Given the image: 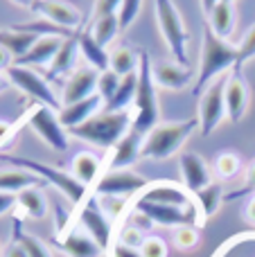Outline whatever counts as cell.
Returning <instances> with one entry per match:
<instances>
[{
	"instance_id": "cell-1",
	"label": "cell",
	"mask_w": 255,
	"mask_h": 257,
	"mask_svg": "<svg viewBox=\"0 0 255 257\" xmlns=\"http://www.w3.org/2000/svg\"><path fill=\"white\" fill-rule=\"evenodd\" d=\"M134 126L131 111H99L88 122L70 128V136L99 149H113Z\"/></svg>"
},
{
	"instance_id": "cell-2",
	"label": "cell",
	"mask_w": 255,
	"mask_h": 257,
	"mask_svg": "<svg viewBox=\"0 0 255 257\" xmlns=\"http://www.w3.org/2000/svg\"><path fill=\"white\" fill-rule=\"evenodd\" d=\"M237 68V45H230L228 41L219 39L210 27L203 30V45H201V63L199 75L194 81V95L203 93L215 79L224 77L226 70Z\"/></svg>"
},
{
	"instance_id": "cell-3",
	"label": "cell",
	"mask_w": 255,
	"mask_h": 257,
	"mask_svg": "<svg viewBox=\"0 0 255 257\" xmlns=\"http://www.w3.org/2000/svg\"><path fill=\"white\" fill-rule=\"evenodd\" d=\"M199 128V117L181 122H158L152 131L145 136L143 158L147 160H167L188 142V138Z\"/></svg>"
},
{
	"instance_id": "cell-4",
	"label": "cell",
	"mask_w": 255,
	"mask_h": 257,
	"mask_svg": "<svg viewBox=\"0 0 255 257\" xmlns=\"http://www.w3.org/2000/svg\"><path fill=\"white\" fill-rule=\"evenodd\" d=\"M154 63L147 52H140V66H138V90L134 99V128L143 136H147L154 126L158 124L161 108H158V95H156V81L152 72Z\"/></svg>"
},
{
	"instance_id": "cell-5",
	"label": "cell",
	"mask_w": 255,
	"mask_h": 257,
	"mask_svg": "<svg viewBox=\"0 0 255 257\" xmlns=\"http://www.w3.org/2000/svg\"><path fill=\"white\" fill-rule=\"evenodd\" d=\"M0 160L14 165V167H18V169H25V172L39 176L43 183L57 187L72 205L84 203L86 194H88V187L81 185L70 172H63V169H59V167H52V165L39 163V160H32V158H23V156H9V154H0Z\"/></svg>"
},
{
	"instance_id": "cell-6",
	"label": "cell",
	"mask_w": 255,
	"mask_h": 257,
	"mask_svg": "<svg viewBox=\"0 0 255 257\" xmlns=\"http://www.w3.org/2000/svg\"><path fill=\"white\" fill-rule=\"evenodd\" d=\"M154 12H156L158 27L172 57L176 59V63L188 66V32L174 0H154Z\"/></svg>"
},
{
	"instance_id": "cell-7",
	"label": "cell",
	"mask_w": 255,
	"mask_h": 257,
	"mask_svg": "<svg viewBox=\"0 0 255 257\" xmlns=\"http://www.w3.org/2000/svg\"><path fill=\"white\" fill-rule=\"evenodd\" d=\"M134 212L143 214L152 226L163 228H181V226H197L201 221L197 203L194 205H163V203H149V201H134Z\"/></svg>"
},
{
	"instance_id": "cell-8",
	"label": "cell",
	"mask_w": 255,
	"mask_h": 257,
	"mask_svg": "<svg viewBox=\"0 0 255 257\" xmlns=\"http://www.w3.org/2000/svg\"><path fill=\"white\" fill-rule=\"evenodd\" d=\"M7 75V79L12 81L14 86H16L18 90H23V93L27 95V97H32L36 104H41V106H48L52 108V111H61V99L54 95L52 86L48 84V79L45 77H41L36 70H32V68H25V66H9V70L5 72Z\"/></svg>"
},
{
	"instance_id": "cell-9",
	"label": "cell",
	"mask_w": 255,
	"mask_h": 257,
	"mask_svg": "<svg viewBox=\"0 0 255 257\" xmlns=\"http://www.w3.org/2000/svg\"><path fill=\"white\" fill-rule=\"evenodd\" d=\"M27 126L54 151H68V147H70V133L63 128L59 113L52 108L34 104L27 113Z\"/></svg>"
},
{
	"instance_id": "cell-10",
	"label": "cell",
	"mask_w": 255,
	"mask_h": 257,
	"mask_svg": "<svg viewBox=\"0 0 255 257\" xmlns=\"http://www.w3.org/2000/svg\"><path fill=\"white\" fill-rule=\"evenodd\" d=\"M149 183L145 176L131 169H108L99 176V181L93 185L95 196H120V199H131L138 196L143 190H147Z\"/></svg>"
},
{
	"instance_id": "cell-11",
	"label": "cell",
	"mask_w": 255,
	"mask_h": 257,
	"mask_svg": "<svg viewBox=\"0 0 255 257\" xmlns=\"http://www.w3.org/2000/svg\"><path fill=\"white\" fill-rule=\"evenodd\" d=\"M226 77L215 79L199 97V131L201 136H210L226 117Z\"/></svg>"
},
{
	"instance_id": "cell-12",
	"label": "cell",
	"mask_w": 255,
	"mask_h": 257,
	"mask_svg": "<svg viewBox=\"0 0 255 257\" xmlns=\"http://www.w3.org/2000/svg\"><path fill=\"white\" fill-rule=\"evenodd\" d=\"M79 226L88 237H93L97 241V246L108 253V248L113 246V221L106 217V212L102 210L97 196H90V201H86L79 210Z\"/></svg>"
},
{
	"instance_id": "cell-13",
	"label": "cell",
	"mask_w": 255,
	"mask_h": 257,
	"mask_svg": "<svg viewBox=\"0 0 255 257\" xmlns=\"http://www.w3.org/2000/svg\"><path fill=\"white\" fill-rule=\"evenodd\" d=\"M32 12L43 16L52 25L63 27V30H72V32L79 30V23H81L79 9L75 5L66 3V0H36Z\"/></svg>"
},
{
	"instance_id": "cell-14",
	"label": "cell",
	"mask_w": 255,
	"mask_h": 257,
	"mask_svg": "<svg viewBox=\"0 0 255 257\" xmlns=\"http://www.w3.org/2000/svg\"><path fill=\"white\" fill-rule=\"evenodd\" d=\"M136 199L140 201H149V203H163V205H194V194H190L183 185L179 183H172V181H156V183H149L147 190H143Z\"/></svg>"
},
{
	"instance_id": "cell-15",
	"label": "cell",
	"mask_w": 255,
	"mask_h": 257,
	"mask_svg": "<svg viewBox=\"0 0 255 257\" xmlns=\"http://www.w3.org/2000/svg\"><path fill=\"white\" fill-rule=\"evenodd\" d=\"M97 81H99V72L90 66L77 68L70 77L63 84V93H61V104L68 106V104L81 102V99L90 97V95L97 93Z\"/></svg>"
},
{
	"instance_id": "cell-16",
	"label": "cell",
	"mask_w": 255,
	"mask_h": 257,
	"mask_svg": "<svg viewBox=\"0 0 255 257\" xmlns=\"http://www.w3.org/2000/svg\"><path fill=\"white\" fill-rule=\"evenodd\" d=\"M179 169H181V176H183V187L190 194H197L199 190H203L206 185L212 183V172L208 167V163L199 154H194V151L181 154Z\"/></svg>"
},
{
	"instance_id": "cell-17",
	"label": "cell",
	"mask_w": 255,
	"mask_h": 257,
	"mask_svg": "<svg viewBox=\"0 0 255 257\" xmlns=\"http://www.w3.org/2000/svg\"><path fill=\"white\" fill-rule=\"evenodd\" d=\"M224 97H226V117L230 122H239L248 108V86L244 81L242 72L235 70V68L226 75Z\"/></svg>"
},
{
	"instance_id": "cell-18",
	"label": "cell",
	"mask_w": 255,
	"mask_h": 257,
	"mask_svg": "<svg viewBox=\"0 0 255 257\" xmlns=\"http://www.w3.org/2000/svg\"><path fill=\"white\" fill-rule=\"evenodd\" d=\"M143 142L145 136L131 126V131L111 149L113 154L108 158V169H131V165L143 158Z\"/></svg>"
},
{
	"instance_id": "cell-19",
	"label": "cell",
	"mask_w": 255,
	"mask_h": 257,
	"mask_svg": "<svg viewBox=\"0 0 255 257\" xmlns=\"http://www.w3.org/2000/svg\"><path fill=\"white\" fill-rule=\"evenodd\" d=\"M102 106H104V99L95 93V95H90V97L81 99V102L61 106V111H59V120H61V124H63L66 131H70V128L88 122L93 115H97V113L102 111Z\"/></svg>"
},
{
	"instance_id": "cell-20",
	"label": "cell",
	"mask_w": 255,
	"mask_h": 257,
	"mask_svg": "<svg viewBox=\"0 0 255 257\" xmlns=\"http://www.w3.org/2000/svg\"><path fill=\"white\" fill-rule=\"evenodd\" d=\"M152 72H154L156 86L167 88V90H183L192 84V72H190V68L181 66V63H176V61L154 63Z\"/></svg>"
},
{
	"instance_id": "cell-21",
	"label": "cell",
	"mask_w": 255,
	"mask_h": 257,
	"mask_svg": "<svg viewBox=\"0 0 255 257\" xmlns=\"http://www.w3.org/2000/svg\"><path fill=\"white\" fill-rule=\"evenodd\" d=\"M79 30L72 36L63 39V45L59 48L57 57L48 66V79H59V77H70L77 70V57H79Z\"/></svg>"
},
{
	"instance_id": "cell-22",
	"label": "cell",
	"mask_w": 255,
	"mask_h": 257,
	"mask_svg": "<svg viewBox=\"0 0 255 257\" xmlns=\"http://www.w3.org/2000/svg\"><path fill=\"white\" fill-rule=\"evenodd\" d=\"M63 45V36H54V34H45V36H39L36 43L30 48V52L25 57L16 59V66H25V68H32V66H50L52 59L57 57L59 48Z\"/></svg>"
},
{
	"instance_id": "cell-23",
	"label": "cell",
	"mask_w": 255,
	"mask_h": 257,
	"mask_svg": "<svg viewBox=\"0 0 255 257\" xmlns=\"http://www.w3.org/2000/svg\"><path fill=\"white\" fill-rule=\"evenodd\" d=\"M59 248L68 257H99L104 253L93 237H88L84 230H68L59 239Z\"/></svg>"
},
{
	"instance_id": "cell-24",
	"label": "cell",
	"mask_w": 255,
	"mask_h": 257,
	"mask_svg": "<svg viewBox=\"0 0 255 257\" xmlns=\"http://www.w3.org/2000/svg\"><path fill=\"white\" fill-rule=\"evenodd\" d=\"M235 25H237V14H235V5L233 3H219L212 7V12L208 14V27L215 32L219 39L228 41L235 32Z\"/></svg>"
},
{
	"instance_id": "cell-25",
	"label": "cell",
	"mask_w": 255,
	"mask_h": 257,
	"mask_svg": "<svg viewBox=\"0 0 255 257\" xmlns=\"http://www.w3.org/2000/svg\"><path fill=\"white\" fill-rule=\"evenodd\" d=\"M102 160L97 158L95 154L90 151H79V154L72 158V165H70V174L81 183V185L90 187L99 181L102 176Z\"/></svg>"
},
{
	"instance_id": "cell-26",
	"label": "cell",
	"mask_w": 255,
	"mask_h": 257,
	"mask_svg": "<svg viewBox=\"0 0 255 257\" xmlns=\"http://www.w3.org/2000/svg\"><path fill=\"white\" fill-rule=\"evenodd\" d=\"M79 52H81V57L88 61V66L95 68L97 72L111 70V54L106 52V48H102V45L93 39L90 30L79 32Z\"/></svg>"
},
{
	"instance_id": "cell-27",
	"label": "cell",
	"mask_w": 255,
	"mask_h": 257,
	"mask_svg": "<svg viewBox=\"0 0 255 257\" xmlns=\"http://www.w3.org/2000/svg\"><path fill=\"white\" fill-rule=\"evenodd\" d=\"M43 181L34 174L25 172V169H3L0 172V192H7V194H21L27 187H41Z\"/></svg>"
},
{
	"instance_id": "cell-28",
	"label": "cell",
	"mask_w": 255,
	"mask_h": 257,
	"mask_svg": "<svg viewBox=\"0 0 255 257\" xmlns=\"http://www.w3.org/2000/svg\"><path fill=\"white\" fill-rule=\"evenodd\" d=\"M194 201H197V208H199V214H201V221L210 219L217 210L221 208V203L226 201L224 196V185L217 181H212L210 185H206L203 190H199L194 194Z\"/></svg>"
},
{
	"instance_id": "cell-29",
	"label": "cell",
	"mask_w": 255,
	"mask_h": 257,
	"mask_svg": "<svg viewBox=\"0 0 255 257\" xmlns=\"http://www.w3.org/2000/svg\"><path fill=\"white\" fill-rule=\"evenodd\" d=\"M39 36L36 34H30V32H18L14 27L9 30H0V48H5L9 54L14 57V61L21 57H25L30 52V48L36 43Z\"/></svg>"
},
{
	"instance_id": "cell-30",
	"label": "cell",
	"mask_w": 255,
	"mask_h": 257,
	"mask_svg": "<svg viewBox=\"0 0 255 257\" xmlns=\"http://www.w3.org/2000/svg\"><path fill=\"white\" fill-rule=\"evenodd\" d=\"M136 90H138V72L122 77L113 99L104 104V111H129V106L136 99Z\"/></svg>"
},
{
	"instance_id": "cell-31",
	"label": "cell",
	"mask_w": 255,
	"mask_h": 257,
	"mask_svg": "<svg viewBox=\"0 0 255 257\" xmlns=\"http://www.w3.org/2000/svg\"><path fill=\"white\" fill-rule=\"evenodd\" d=\"M16 205L30 219H43L48 214V201L39 187H27L21 194H16Z\"/></svg>"
},
{
	"instance_id": "cell-32",
	"label": "cell",
	"mask_w": 255,
	"mask_h": 257,
	"mask_svg": "<svg viewBox=\"0 0 255 257\" xmlns=\"http://www.w3.org/2000/svg\"><path fill=\"white\" fill-rule=\"evenodd\" d=\"M138 66H140V52H136L129 45H122V48L111 52V70L115 75L126 77L131 72H138Z\"/></svg>"
},
{
	"instance_id": "cell-33",
	"label": "cell",
	"mask_w": 255,
	"mask_h": 257,
	"mask_svg": "<svg viewBox=\"0 0 255 257\" xmlns=\"http://www.w3.org/2000/svg\"><path fill=\"white\" fill-rule=\"evenodd\" d=\"M88 30H90V34H93V39L97 41L102 48H106V45H111L113 41H115L117 32H120V18H117V14L104 16V18H99V21L90 23Z\"/></svg>"
},
{
	"instance_id": "cell-34",
	"label": "cell",
	"mask_w": 255,
	"mask_h": 257,
	"mask_svg": "<svg viewBox=\"0 0 255 257\" xmlns=\"http://www.w3.org/2000/svg\"><path fill=\"white\" fill-rule=\"evenodd\" d=\"M242 172V158L235 151H224L215 158V174L221 181H230Z\"/></svg>"
},
{
	"instance_id": "cell-35",
	"label": "cell",
	"mask_w": 255,
	"mask_h": 257,
	"mask_svg": "<svg viewBox=\"0 0 255 257\" xmlns=\"http://www.w3.org/2000/svg\"><path fill=\"white\" fill-rule=\"evenodd\" d=\"M172 244H174L176 250L190 253V250H194L201 244V235H199L197 226H181L174 228V232H172Z\"/></svg>"
},
{
	"instance_id": "cell-36",
	"label": "cell",
	"mask_w": 255,
	"mask_h": 257,
	"mask_svg": "<svg viewBox=\"0 0 255 257\" xmlns=\"http://www.w3.org/2000/svg\"><path fill=\"white\" fill-rule=\"evenodd\" d=\"M16 241L23 246V248H25L27 257H52L50 248L39 239V237L30 235V232H23L21 228L16 230Z\"/></svg>"
},
{
	"instance_id": "cell-37",
	"label": "cell",
	"mask_w": 255,
	"mask_h": 257,
	"mask_svg": "<svg viewBox=\"0 0 255 257\" xmlns=\"http://www.w3.org/2000/svg\"><path fill=\"white\" fill-rule=\"evenodd\" d=\"M145 239H147L145 230L140 226H136V223L122 226L120 232H117V237H115L117 244H124V246H129V248H138V250H140V246H143Z\"/></svg>"
},
{
	"instance_id": "cell-38",
	"label": "cell",
	"mask_w": 255,
	"mask_h": 257,
	"mask_svg": "<svg viewBox=\"0 0 255 257\" xmlns=\"http://www.w3.org/2000/svg\"><path fill=\"white\" fill-rule=\"evenodd\" d=\"M120 75H115L113 70H104L99 72V81H97V95L104 99V104L111 102L113 95H115L117 86H120Z\"/></svg>"
},
{
	"instance_id": "cell-39",
	"label": "cell",
	"mask_w": 255,
	"mask_h": 257,
	"mask_svg": "<svg viewBox=\"0 0 255 257\" xmlns=\"http://www.w3.org/2000/svg\"><path fill=\"white\" fill-rule=\"evenodd\" d=\"M253 57H255V23L248 27V32L244 34V39L239 41V45H237V68H235V70H239V68Z\"/></svg>"
},
{
	"instance_id": "cell-40",
	"label": "cell",
	"mask_w": 255,
	"mask_h": 257,
	"mask_svg": "<svg viewBox=\"0 0 255 257\" xmlns=\"http://www.w3.org/2000/svg\"><path fill=\"white\" fill-rule=\"evenodd\" d=\"M140 7H143V0H122V7H120V12H117V18H120V30H126V27L138 18Z\"/></svg>"
},
{
	"instance_id": "cell-41",
	"label": "cell",
	"mask_w": 255,
	"mask_h": 257,
	"mask_svg": "<svg viewBox=\"0 0 255 257\" xmlns=\"http://www.w3.org/2000/svg\"><path fill=\"white\" fill-rule=\"evenodd\" d=\"M140 255L143 257H167V241L163 237L149 235L140 246Z\"/></svg>"
},
{
	"instance_id": "cell-42",
	"label": "cell",
	"mask_w": 255,
	"mask_h": 257,
	"mask_svg": "<svg viewBox=\"0 0 255 257\" xmlns=\"http://www.w3.org/2000/svg\"><path fill=\"white\" fill-rule=\"evenodd\" d=\"M97 201L111 221H115V219L126 210V199H120V196H97Z\"/></svg>"
},
{
	"instance_id": "cell-43",
	"label": "cell",
	"mask_w": 255,
	"mask_h": 257,
	"mask_svg": "<svg viewBox=\"0 0 255 257\" xmlns=\"http://www.w3.org/2000/svg\"><path fill=\"white\" fill-rule=\"evenodd\" d=\"M120 7H122V0H95V9H93L90 23L99 21V18H104V16H113V14L120 12Z\"/></svg>"
},
{
	"instance_id": "cell-44",
	"label": "cell",
	"mask_w": 255,
	"mask_h": 257,
	"mask_svg": "<svg viewBox=\"0 0 255 257\" xmlns=\"http://www.w3.org/2000/svg\"><path fill=\"white\" fill-rule=\"evenodd\" d=\"M251 190H255V160L248 165V169H246V176H244V187L239 192H235V194H228V196H226V201L237 199V196L246 194V192H251Z\"/></svg>"
},
{
	"instance_id": "cell-45",
	"label": "cell",
	"mask_w": 255,
	"mask_h": 257,
	"mask_svg": "<svg viewBox=\"0 0 255 257\" xmlns=\"http://www.w3.org/2000/svg\"><path fill=\"white\" fill-rule=\"evenodd\" d=\"M108 253H111L108 257H143L138 248H129V246L117 244V241H113V246L108 248Z\"/></svg>"
},
{
	"instance_id": "cell-46",
	"label": "cell",
	"mask_w": 255,
	"mask_h": 257,
	"mask_svg": "<svg viewBox=\"0 0 255 257\" xmlns=\"http://www.w3.org/2000/svg\"><path fill=\"white\" fill-rule=\"evenodd\" d=\"M12 208H16V194L0 192V217H3V214H7Z\"/></svg>"
},
{
	"instance_id": "cell-47",
	"label": "cell",
	"mask_w": 255,
	"mask_h": 257,
	"mask_svg": "<svg viewBox=\"0 0 255 257\" xmlns=\"http://www.w3.org/2000/svg\"><path fill=\"white\" fill-rule=\"evenodd\" d=\"M16 126H18V124H12V122H5V120H0V147H3L5 142H7L9 138L14 136V131H16Z\"/></svg>"
},
{
	"instance_id": "cell-48",
	"label": "cell",
	"mask_w": 255,
	"mask_h": 257,
	"mask_svg": "<svg viewBox=\"0 0 255 257\" xmlns=\"http://www.w3.org/2000/svg\"><path fill=\"white\" fill-rule=\"evenodd\" d=\"M3 257H27V253H25V248H23L18 241H14V244H9L7 248H5Z\"/></svg>"
},
{
	"instance_id": "cell-49",
	"label": "cell",
	"mask_w": 255,
	"mask_h": 257,
	"mask_svg": "<svg viewBox=\"0 0 255 257\" xmlns=\"http://www.w3.org/2000/svg\"><path fill=\"white\" fill-rule=\"evenodd\" d=\"M12 59H14V57L7 52V50L0 48V72H7V70H9V66H14Z\"/></svg>"
},
{
	"instance_id": "cell-50",
	"label": "cell",
	"mask_w": 255,
	"mask_h": 257,
	"mask_svg": "<svg viewBox=\"0 0 255 257\" xmlns=\"http://www.w3.org/2000/svg\"><path fill=\"white\" fill-rule=\"evenodd\" d=\"M246 219L255 226V194L251 196V201H248V205H246Z\"/></svg>"
},
{
	"instance_id": "cell-51",
	"label": "cell",
	"mask_w": 255,
	"mask_h": 257,
	"mask_svg": "<svg viewBox=\"0 0 255 257\" xmlns=\"http://www.w3.org/2000/svg\"><path fill=\"white\" fill-rule=\"evenodd\" d=\"M14 5H16V7H23V9H30L32 12V7H34V3L36 0H12Z\"/></svg>"
},
{
	"instance_id": "cell-52",
	"label": "cell",
	"mask_w": 255,
	"mask_h": 257,
	"mask_svg": "<svg viewBox=\"0 0 255 257\" xmlns=\"http://www.w3.org/2000/svg\"><path fill=\"white\" fill-rule=\"evenodd\" d=\"M219 3V0H201V7H203V12H206V16L212 12V7Z\"/></svg>"
},
{
	"instance_id": "cell-53",
	"label": "cell",
	"mask_w": 255,
	"mask_h": 257,
	"mask_svg": "<svg viewBox=\"0 0 255 257\" xmlns=\"http://www.w3.org/2000/svg\"><path fill=\"white\" fill-rule=\"evenodd\" d=\"M9 84H12V81H9V79H7V75H3V72H0V93H3V90H5V88H7V86H9Z\"/></svg>"
},
{
	"instance_id": "cell-54",
	"label": "cell",
	"mask_w": 255,
	"mask_h": 257,
	"mask_svg": "<svg viewBox=\"0 0 255 257\" xmlns=\"http://www.w3.org/2000/svg\"><path fill=\"white\" fill-rule=\"evenodd\" d=\"M224 3H233V5H235V3H237V0H224Z\"/></svg>"
}]
</instances>
